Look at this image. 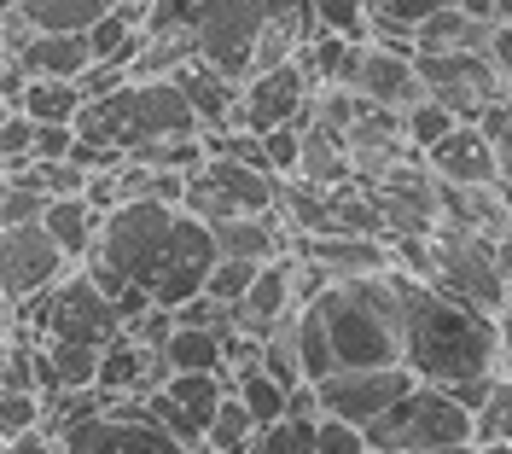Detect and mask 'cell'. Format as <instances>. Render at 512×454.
Segmentation results:
<instances>
[{
    "instance_id": "obj_1",
    "label": "cell",
    "mask_w": 512,
    "mask_h": 454,
    "mask_svg": "<svg viewBox=\"0 0 512 454\" xmlns=\"http://www.w3.org/2000/svg\"><path fill=\"white\" fill-rule=\"evenodd\" d=\"M402 367L419 385H478L495 373V321L472 303L402 274Z\"/></svg>"
},
{
    "instance_id": "obj_2",
    "label": "cell",
    "mask_w": 512,
    "mask_h": 454,
    "mask_svg": "<svg viewBox=\"0 0 512 454\" xmlns=\"http://www.w3.org/2000/svg\"><path fill=\"white\" fill-rule=\"evenodd\" d=\"M175 134H198V117L175 76H128L123 88L82 99V111H76V140L117 146L123 158L134 146L175 140Z\"/></svg>"
},
{
    "instance_id": "obj_3",
    "label": "cell",
    "mask_w": 512,
    "mask_h": 454,
    "mask_svg": "<svg viewBox=\"0 0 512 454\" xmlns=\"http://www.w3.org/2000/svg\"><path fill=\"white\" fill-rule=\"evenodd\" d=\"M367 449L379 454H454L472 449V408L443 385H414L367 425Z\"/></svg>"
},
{
    "instance_id": "obj_4",
    "label": "cell",
    "mask_w": 512,
    "mask_h": 454,
    "mask_svg": "<svg viewBox=\"0 0 512 454\" xmlns=\"http://www.w3.org/2000/svg\"><path fill=\"white\" fill-rule=\"evenodd\" d=\"M12 315H18L24 326H35L41 338L94 344V350H105V344L123 332V309L99 292L88 274H64V280H53L47 292H35L30 303H18Z\"/></svg>"
},
{
    "instance_id": "obj_5",
    "label": "cell",
    "mask_w": 512,
    "mask_h": 454,
    "mask_svg": "<svg viewBox=\"0 0 512 454\" xmlns=\"http://www.w3.org/2000/svg\"><path fill=\"white\" fill-rule=\"evenodd\" d=\"M181 216V204H158V198H123V204H111L105 216H99V239L88 257L105 262L111 274H123L128 286H140L146 292V274H152V262H158L163 239H169V227ZM82 257V262H88Z\"/></svg>"
},
{
    "instance_id": "obj_6",
    "label": "cell",
    "mask_w": 512,
    "mask_h": 454,
    "mask_svg": "<svg viewBox=\"0 0 512 454\" xmlns=\"http://www.w3.org/2000/svg\"><path fill=\"white\" fill-rule=\"evenodd\" d=\"M431 286L460 297V303H472V309H483L489 321L507 315V303H512V292L495 274V245L483 233L454 227V222H437V233H431Z\"/></svg>"
},
{
    "instance_id": "obj_7",
    "label": "cell",
    "mask_w": 512,
    "mask_h": 454,
    "mask_svg": "<svg viewBox=\"0 0 512 454\" xmlns=\"http://www.w3.org/2000/svg\"><path fill=\"white\" fill-rule=\"evenodd\" d=\"M59 454H192V449L181 443V437H169V431L146 414V402L111 396V408H99V414H88V420H76V425H64Z\"/></svg>"
},
{
    "instance_id": "obj_8",
    "label": "cell",
    "mask_w": 512,
    "mask_h": 454,
    "mask_svg": "<svg viewBox=\"0 0 512 454\" xmlns=\"http://www.w3.org/2000/svg\"><path fill=\"white\" fill-rule=\"evenodd\" d=\"M274 198H280V175L251 169V163H233V158H204L187 175L181 210L198 216V222H227V216L274 210Z\"/></svg>"
},
{
    "instance_id": "obj_9",
    "label": "cell",
    "mask_w": 512,
    "mask_h": 454,
    "mask_svg": "<svg viewBox=\"0 0 512 454\" xmlns=\"http://www.w3.org/2000/svg\"><path fill=\"white\" fill-rule=\"evenodd\" d=\"M268 30V12L256 0H198L192 6V47L210 70H222L233 82L251 76L256 41Z\"/></svg>"
},
{
    "instance_id": "obj_10",
    "label": "cell",
    "mask_w": 512,
    "mask_h": 454,
    "mask_svg": "<svg viewBox=\"0 0 512 454\" xmlns=\"http://www.w3.org/2000/svg\"><path fill=\"white\" fill-rule=\"evenodd\" d=\"M414 70L425 82V99H437L454 123H483V111L507 99L489 53H419L414 47Z\"/></svg>"
},
{
    "instance_id": "obj_11",
    "label": "cell",
    "mask_w": 512,
    "mask_h": 454,
    "mask_svg": "<svg viewBox=\"0 0 512 454\" xmlns=\"http://www.w3.org/2000/svg\"><path fill=\"white\" fill-rule=\"evenodd\" d=\"M210 268H216V239H210V227L198 222V216L181 210L175 227H169V239H163L158 262H152V274H146V297L158 309H181L187 297L204 292Z\"/></svg>"
},
{
    "instance_id": "obj_12",
    "label": "cell",
    "mask_w": 512,
    "mask_h": 454,
    "mask_svg": "<svg viewBox=\"0 0 512 454\" xmlns=\"http://www.w3.org/2000/svg\"><path fill=\"white\" fill-rule=\"evenodd\" d=\"M414 385H419V379L408 373V367H338V373L315 379L320 414H332V420H350V425H361V431L379 420L396 396H408Z\"/></svg>"
},
{
    "instance_id": "obj_13",
    "label": "cell",
    "mask_w": 512,
    "mask_h": 454,
    "mask_svg": "<svg viewBox=\"0 0 512 454\" xmlns=\"http://www.w3.org/2000/svg\"><path fill=\"white\" fill-rule=\"evenodd\" d=\"M64 274H70V257L53 245V233L41 222L0 227V297H6L12 309L30 303L35 292H47Z\"/></svg>"
},
{
    "instance_id": "obj_14",
    "label": "cell",
    "mask_w": 512,
    "mask_h": 454,
    "mask_svg": "<svg viewBox=\"0 0 512 454\" xmlns=\"http://www.w3.org/2000/svg\"><path fill=\"white\" fill-rule=\"evenodd\" d=\"M384 210V233H414V239H431L437 222H443V181L431 175V163L425 158H408L396 163L390 175H384L379 187H373Z\"/></svg>"
},
{
    "instance_id": "obj_15",
    "label": "cell",
    "mask_w": 512,
    "mask_h": 454,
    "mask_svg": "<svg viewBox=\"0 0 512 454\" xmlns=\"http://www.w3.org/2000/svg\"><path fill=\"white\" fill-rule=\"evenodd\" d=\"M227 396V373H169L163 390L146 396V414L169 431V437H181L192 454L204 449V431H210V414H216V402Z\"/></svg>"
},
{
    "instance_id": "obj_16",
    "label": "cell",
    "mask_w": 512,
    "mask_h": 454,
    "mask_svg": "<svg viewBox=\"0 0 512 454\" xmlns=\"http://www.w3.org/2000/svg\"><path fill=\"white\" fill-rule=\"evenodd\" d=\"M309 94H315V82L303 76L297 59L280 65V70H262V76L245 82V94H239V123H233V129L268 134V129H286V123H303Z\"/></svg>"
},
{
    "instance_id": "obj_17",
    "label": "cell",
    "mask_w": 512,
    "mask_h": 454,
    "mask_svg": "<svg viewBox=\"0 0 512 454\" xmlns=\"http://www.w3.org/2000/svg\"><path fill=\"white\" fill-rule=\"evenodd\" d=\"M344 146H350V181L355 187H379L396 163L408 158V134H402V111H379V105H361L350 129H344Z\"/></svg>"
},
{
    "instance_id": "obj_18",
    "label": "cell",
    "mask_w": 512,
    "mask_h": 454,
    "mask_svg": "<svg viewBox=\"0 0 512 454\" xmlns=\"http://www.w3.org/2000/svg\"><path fill=\"white\" fill-rule=\"evenodd\" d=\"M355 94L361 105H379V111H408L425 99V82H419L414 70V53H402V47H361V65H355Z\"/></svg>"
},
{
    "instance_id": "obj_19",
    "label": "cell",
    "mask_w": 512,
    "mask_h": 454,
    "mask_svg": "<svg viewBox=\"0 0 512 454\" xmlns=\"http://www.w3.org/2000/svg\"><path fill=\"white\" fill-rule=\"evenodd\" d=\"M291 251L315 262L332 286H344V280H367V274H384V268H390L384 239H361V233H297Z\"/></svg>"
},
{
    "instance_id": "obj_20",
    "label": "cell",
    "mask_w": 512,
    "mask_h": 454,
    "mask_svg": "<svg viewBox=\"0 0 512 454\" xmlns=\"http://www.w3.org/2000/svg\"><path fill=\"white\" fill-rule=\"evenodd\" d=\"M425 163H431V175L448 181V187H489V181H501L495 146H489L483 123H454V129L425 152Z\"/></svg>"
},
{
    "instance_id": "obj_21",
    "label": "cell",
    "mask_w": 512,
    "mask_h": 454,
    "mask_svg": "<svg viewBox=\"0 0 512 454\" xmlns=\"http://www.w3.org/2000/svg\"><path fill=\"white\" fill-rule=\"evenodd\" d=\"M94 41L88 30H35L18 53H12V65L24 70V82L30 76H53V82H82L88 70H94Z\"/></svg>"
},
{
    "instance_id": "obj_22",
    "label": "cell",
    "mask_w": 512,
    "mask_h": 454,
    "mask_svg": "<svg viewBox=\"0 0 512 454\" xmlns=\"http://www.w3.org/2000/svg\"><path fill=\"white\" fill-rule=\"evenodd\" d=\"M163 379H169V361H163V350L134 344L128 332H117V338L99 350V390H111V396L146 402L152 390H163Z\"/></svg>"
},
{
    "instance_id": "obj_23",
    "label": "cell",
    "mask_w": 512,
    "mask_h": 454,
    "mask_svg": "<svg viewBox=\"0 0 512 454\" xmlns=\"http://www.w3.org/2000/svg\"><path fill=\"white\" fill-rule=\"evenodd\" d=\"M175 82H181L192 117H198V134H216V129H233V123H239V94H245V82H233V76H222V70H210L204 59H192Z\"/></svg>"
},
{
    "instance_id": "obj_24",
    "label": "cell",
    "mask_w": 512,
    "mask_h": 454,
    "mask_svg": "<svg viewBox=\"0 0 512 454\" xmlns=\"http://www.w3.org/2000/svg\"><path fill=\"white\" fill-rule=\"evenodd\" d=\"M489 35H495V18L466 12V6L448 0L425 24H414V47L419 53H489Z\"/></svg>"
},
{
    "instance_id": "obj_25",
    "label": "cell",
    "mask_w": 512,
    "mask_h": 454,
    "mask_svg": "<svg viewBox=\"0 0 512 454\" xmlns=\"http://www.w3.org/2000/svg\"><path fill=\"white\" fill-rule=\"evenodd\" d=\"M303 129V146H297V181H315V187H344L350 181V146L344 134L326 129V123H297Z\"/></svg>"
},
{
    "instance_id": "obj_26",
    "label": "cell",
    "mask_w": 512,
    "mask_h": 454,
    "mask_svg": "<svg viewBox=\"0 0 512 454\" xmlns=\"http://www.w3.org/2000/svg\"><path fill=\"white\" fill-rule=\"evenodd\" d=\"M41 227L53 233V245H59L70 262H82L88 251H94L99 239V210L88 204V198H47V210H41Z\"/></svg>"
},
{
    "instance_id": "obj_27",
    "label": "cell",
    "mask_w": 512,
    "mask_h": 454,
    "mask_svg": "<svg viewBox=\"0 0 512 454\" xmlns=\"http://www.w3.org/2000/svg\"><path fill=\"white\" fill-rule=\"evenodd\" d=\"M82 82H53V76H30L24 94L12 99V111H24L30 123H76L82 111Z\"/></svg>"
},
{
    "instance_id": "obj_28",
    "label": "cell",
    "mask_w": 512,
    "mask_h": 454,
    "mask_svg": "<svg viewBox=\"0 0 512 454\" xmlns=\"http://www.w3.org/2000/svg\"><path fill=\"white\" fill-rule=\"evenodd\" d=\"M169 373H227L222 367V332H204V326H175L169 344H163Z\"/></svg>"
},
{
    "instance_id": "obj_29",
    "label": "cell",
    "mask_w": 512,
    "mask_h": 454,
    "mask_svg": "<svg viewBox=\"0 0 512 454\" xmlns=\"http://www.w3.org/2000/svg\"><path fill=\"white\" fill-rule=\"evenodd\" d=\"M227 390L251 408V420L256 431L262 425H274V420H286V385L274 379V373H262V361H251V367H239L233 379H227Z\"/></svg>"
},
{
    "instance_id": "obj_30",
    "label": "cell",
    "mask_w": 512,
    "mask_h": 454,
    "mask_svg": "<svg viewBox=\"0 0 512 454\" xmlns=\"http://www.w3.org/2000/svg\"><path fill=\"white\" fill-rule=\"evenodd\" d=\"M35 30H94L117 0H12Z\"/></svg>"
},
{
    "instance_id": "obj_31",
    "label": "cell",
    "mask_w": 512,
    "mask_h": 454,
    "mask_svg": "<svg viewBox=\"0 0 512 454\" xmlns=\"http://www.w3.org/2000/svg\"><path fill=\"white\" fill-rule=\"evenodd\" d=\"M256 443V420H251V408L227 390L222 402H216V414H210V431H204V449L210 454H251Z\"/></svg>"
},
{
    "instance_id": "obj_32",
    "label": "cell",
    "mask_w": 512,
    "mask_h": 454,
    "mask_svg": "<svg viewBox=\"0 0 512 454\" xmlns=\"http://www.w3.org/2000/svg\"><path fill=\"white\" fill-rule=\"evenodd\" d=\"M489 443H512V379H489L483 402L472 408V449H489Z\"/></svg>"
},
{
    "instance_id": "obj_33",
    "label": "cell",
    "mask_w": 512,
    "mask_h": 454,
    "mask_svg": "<svg viewBox=\"0 0 512 454\" xmlns=\"http://www.w3.org/2000/svg\"><path fill=\"white\" fill-rule=\"evenodd\" d=\"M448 129H454V117H448L437 99H419V105H408V111H402V134H408V152H414V158H425V152H431Z\"/></svg>"
},
{
    "instance_id": "obj_34",
    "label": "cell",
    "mask_w": 512,
    "mask_h": 454,
    "mask_svg": "<svg viewBox=\"0 0 512 454\" xmlns=\"http://www.w3.org/2000/svg\"><path fill=\"white\" fill-rule=\"evenodd\" d=\"M315 425L320 420H274V425H262L256 431V443H251V454H309L315 449Z\"/></svg>"
},
{
    "instance_id": "obj_35",
    "label": "cell",
    "mask_w": 512,
    "mask_h": 454,
    "mask_svg": "<svg viewBox=\"0 0 512 454\" xmlns=\"http://www.w3.org/2000/svg\"><path fill=\"white\" fill-rule=\"evenodd\" d=\"M41 210H47V193H41V187L18 181V175H6V181H0V227L41 222Z\"/></svg>"
},
{
    "instance_id": "obj_36",
    "label": "cell",
    "mask_w": 512,
    "mask_h": 454,
    "mask_svg": "<svg viewBox=\"0 0 512 454\" xmlns=\"http://www.w3.org/2000/svg\"><path fill=\"white\" fill-rule=\"evenodd\" d=\"M41 414H47V408H41V390H6V385H0V443L35 431Z\"/></svg>"
},
{
    "instance_id": "obj_37",
    "label": "cell",
    "mask_w": 512,
    "mask_h": 454,
    "mask_svg": "<svg viewBox=\"0 0 512 454\" xmlns=\"http://www.w3.org/2000/svg\"><path fill=\"white\" fill-rule=\"evenodd\" d=\"M256 268L262 262H239V257H216V268H210V280H204V292L216 297V303H239V297L251 292Z\"/></svg>"
},
{
    "instance_id": "obj_38",
    "label": "cell",
    "mask_w": 512,
    "mask_h": 454,
    "mask_svg": "<svg viewBox=\"0 0 512 454\" xmlns=\"http://www.w3.org/2000/svg\"><path fill=\"white\" fill-rule=\"evenodd\" d=\"M320 18V30L350 35V41H367V0H309Z\"/></svg>"
},
{
    "instance_id": "obj_39",
    "label": "cell",
    "mask_w": 512,
    "mask_h": 454,
    "mask_svg": "<svg viewBox=\"0 0 512 454\" xmlns=\"http://www.w3.org/2000/svg\"><path fill=\"white\" fill-rule=\"evenodd\" d=\"M483 134H489V146H495V169H501V181L512 187V94L495 99V105L483 111Z\"/></svg>"
},
{
    "instance_id": "obj_40",
    "label": "cell",
    "mask_w": 512,
    "mask_h": 454,
    "mask_svg": "<svg viewBox=\"0 0 512 454\" xmlns=\"http://www.w3.org/2000/svg\"><path fill=\"white\" fill-rule=\"evenodd\" d=\"M315 454H367V431L350 420H332V414H320L315 425Z\"/></svg>"
},
{
    "instance_id": "obj_41",
    "label": "cell",
    "mask_w": 512,
    "mask_h": 454,
    "mask_svg": "<svg viewBox=\"0 0 512 454\" xmlns=\"http://www.w3.org/2000/svg\"><path fill=\"white\" fill-rule=\"evenodd\" d=\"M70 146H76V123H35L30 163H59L70 158Z\"/></svg>"
},
{
    "instance_id": "obj_42",
    "label": "cell",
    "mask_w": 512,
    "mask_h": 454,
    "mask_svg": "<svg viewBox=\"0 0 512 454\" xmlns=\"http://www.w3.org/2000/svg\"><path fill=\"white\" fill-rule=\"evenodd\" d=\"M123 332L134 338V344H146V350H163V344H169V332H175V309H158V303H152V309H140Z\"/></svg>"
},
{
    "instance_id": "obj_43",
    "label": "cell",
    "mask_w": 512,
    "mask_h": 454,
    "mask_svg": "<svg viewBox=\"0 0 512 454\" xmlns=\"http://www.w3.org/2000/svg\"><path fill=\"white\" fill-rule=\"evenodd\" d=\"M262 146H268V163H274V175L286 181L291 169H297V146H303V129L286 123V129H268L262 134Z\"/></svg>"
},
{
    "instance_id": "obj_44",
    "label": "cell",
    "mask_w": 512,
    "mask_h": 454,
    "mask_svg": "<svg viewBox=\"0 0 512 454\" xmlns=\"http://www.w3.org/2000/svg\"><path fill=\"white\" fill-rule=\"evenodd\" d=\"M437 6H448V0H367V12H379V18H396V24H425Z\"/></svg>"
},
{
    "instance_id": "obj_45",
    "label": "cell",
    "mask_w": 512,
    "mask_h": 454,
    "mask_svg": "<svg viewBox=\"0 0 512 454\" xmlns=\"http://www.w3.org/2000/svg\"><path fill=\"white\" fill-rule=\"evenodd\" d=\"M489 65L501 76V88L512 94V24H495V35H489Z\"/></svg>"
},
{
    "instance_id": "obj_46",
    "label": "cell",
    "mask_w": 512,
    "mask_h": 454,
    "mask_svg": "<svg viewBox=\"0 0 512 454\" xmlns=\"http://www.w3.org/2000/svg\"><path fill=\"white\" fill-rule=\"evenodd\" d=\"M0 454H59V437H53L47 425H35V431H24V437H6Z\"/></svg>"
},
{
    "instance_id": "obj_47",
    "label": "cell",
    "mask_w": 512,
    "mask_h": 454,
    "mask_svg": "<svg viewBox=\"0 0 512 454\" xmlns=\"http://www.w3.org/2000/svg\"><path fill=\"white\" fill-rule=\"evenodd\" d=\"M495 373L512 379V309L507 315H495Z\"/></svg>"
},
{
    "instance_id": "obj_48",
    "label": "cell",
    "mask_w": 512,
    "mask_h": 454,
    "mask_svg": "<svg viewBox=\"0 0 512 454\" xmlns=\"http://www.w3.org/2000/svg\"><path fill=\"white\" fill-rule=\"evenodd\" d=\"M495 274H501V286L512 292V233L507 239H495Z\"/></svg>"
},
{
    "instance_id": "obj_49",
    "label": "cell",
    "mask_w": 512,
    "mask_h": 454,
    "mask_svg": "<svg viewBox=\"0 0 512 454\" xmlns=\"http://www.w3.org/2000/svg\"><path fill=\"white\" fill-rule=\"evenodd\" d=\"M454 6H466V12H483V18H495V12H489L495 0H454Z\"/></svg>"
},
{
    "instance_id": "obj_50",
    "label": "cell",
    "mask_w": 512,
    "mask_h": 454,
    "mask_svg": "<svg viewBox=\"0 0 512 454\" xmlns=\"http://www.w3.org/2000/svg\"><path fill=\"white\" fill-rule=\"evenodd\" d=\"M489 12H495V24H512V0H495Z\"/></svg>"
},
{
    "instance_id": "obj_51",
    "label": "cell",
    "mask_w": 512,
    "mask_h": 454,
    "mask_svg": "<svg viewBox=\"0 0 512 454\" xmlns=\"http://www.w3.org/2000/svg\"><path fill=\"white\" fill-rule=\"evenodd\" d=\"M454 454H478V449H454Z\"/></svg>"
},
{
    "instance_id": "obj_52",
    "label": "cell",
    "mask_w": 512,
    "mask_h": 454,
    "mask_svg": "<svg viewBox=\"0 0 512 454\" xmlns=\"http://www.w3.org/2000/svg\"><path fill=\"white\" fill-rule=\"evenodd\" d=\"M0 6H12V0H0Z\"/></svg>"
},
{
    "instance_id": "obj_53",
    "label": "cell",
    "mask_w": 512,
    "mask_h": 454,
    "mask_svg": "<svg viewBox=\"0 0 512 454\" xmlns=\"http://www.w3.org/2000/svg\"><path fill=\"white\" fill-rule=\"evenodd\" d=\"M367 454H379V449H367Z\"/></svg>"
},
{
    "instance_id": "obj_54",
    "label": "cell",
    "mask_w": 512,
    "mask_h": 454,
    "mask_svg": "<svg viewBox=\"0 0 512 454\" xmlns=\"http://www.w3.org/2000/svg\"><path fill=\"white\" fill-rule=\"evenodd\" d=\"M309 454H315V449H309Z\"/></svg>"
}]
</instances>
